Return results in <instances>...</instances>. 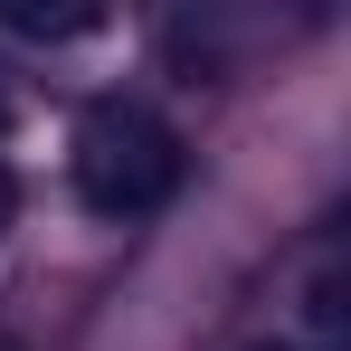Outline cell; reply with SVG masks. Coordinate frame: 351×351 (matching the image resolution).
<instances>
[{
	"label": "cell",
	"instance_id": "6da1fadb",
	"mask_svg": "<svg viewBox=\"0 0 351 351\" xmlns=\"http://www.w3.org/2000/svg\"><path fill=\"white\" fill-rule=\"evenodd\" d=\"M76 190L105 219H143L180 190V133L143 105H95L76 123Z\"/></svg>",
	"mask_w": 351,
	"mask_h": 351
},
{
	"label": "cell",
	"instance_id": "7a4b0ae2",
	"mask_svg": "<svg viewBox=\"0 0 351 351\" xmlns=\"http://www.w3.org/2000/svg\"><path fill=\"white\" fill-rule=\"evenodd\" d=\"M10 29H19V38H86L95 10H10Z\"/></svg>",
	"mask_w": 351,
	"mask_h": 351
},
{
	"label": "cell",
	"instance_id": "3957f363",
	"mask_svg": "<svg viewBox=\"0 0 351 351\" xmlns=\"http://www.w3.org/2000/svg\"><path fill=\"white\" fill-rule=\"evenodd\" d=\"M0 219H10V190H0Z\"/></svg>",
	"mask_w": 351,
	"mask_h": 351
},
{
	"label": "cell",
	"instance_id": "277c9868",
	"mask_svg": "<svg viewBox=\"0 0 351 351\" xmlns=\"http://www.w3.org/2000/svg\"><path fill=\"white\" fill-rule=\"evenodd\" d=\"M0 351H19V342H10V332H0Z\"/></svg>",
	"mask_w": 351,
	"mask_h": 351
},
{
	"label": "cell",
	"instance_id": "5b68a950",
	"mask_svg": "<svg viewBox=\"0 0 351 351\" xmlns=\"http://www.w3.org/2000/svg\"><path fill=\"white\" fill-rule=\"evenodd\" d=\"M276 351H285V342H276Z\"/></svg>",
	"mask_w": 351,
	"mask_h": 351
}]
</instances>
